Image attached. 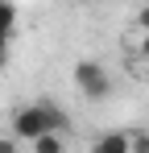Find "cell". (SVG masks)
Returning <instances> with one entry per match:
<instances>
[{"mask_svg":"<svg viewBox=\"0 0 149 153\" xmlns=\"http://www.w3.org/2000/svg\"><path fill=\"white\" fill-rule=\"evenodd\" d=\"M62 128H66V112L58 103H50V100H37L29 108L13 112V137H21V141H37V137L62 132Z\"/></svg>","mask_w":149,"mask_h":153,"instance_id":"cell-1","label":"cell"},{"mask_svg":"<svg viewBox=\"0 0 149 153\" xmlns=\"http://www.w3.org/2000/svg\"><path fill=\"white\" fill-rule=\"evenodd\" d=\"M74 87L83 91V100H108L112 95V75H108V66H99L95 58H83V62H74Z\"/></svg>","mask_w":149,"mask_h":153,"instance_id":"cell-2","label":"cell"},{"mask_svg":"<svg viewBox=\"0 0 149 153\" xmlns=\"http://www.w3.org/2000/svg\"><path fill=\"white\" fill-rule=\"evenodd\" d=\"M91 153H128V137L124 132H99L91 141Z\"/></svg>","mask_w":149,"mask_h":153,"instance_id":"cell-3","label":"cell"},{"mask_svg":"<svg viewBox=\"0 0 149 153\" xmlns=\"http://www.w3.org/2000/svg\"><path fill=\"white\" fill-rule=\"evenodd\" d=\"M13 25H17V8L8 4V0H0V42L8 46V37H13Z\"/></svg>","mask_w":149,"mask_h":153,"instance_id":"cell-4","label":"cell"},{"mask_svg":"<svg viewBox=\"0 0 149 153\" xmlns=\"http://www.w3.org/2000/svg\"><path fill=\"white\" fill-rule=\"evenodd\" d=\"M33 153H62V137H58V132L37 137V141H33Z\"/></svg>","mask_w":149,"mask_h":153,"instance_id":"cell-5","label":"cell"},{"mask_svg":"<svg viewBox=\"0 0 149 153\" xmlns=\"http://www.w3.org/2000/svg\"><path fill=\"white\" fill-rule=\"evenodd\" d=\"M128 153H149V132H133L128 137Z\"/></svg>","mask_w":149,"mask_h":153,"instance_id":"cell-6","label":"cell"},{"mask_svg":"<svg viewBox=\"0 0 149 153\" xmlns=\"http://www.w3.org/2000/svg\"><path fill=\"white\" fill-rule=\"evenodd\" d=\"M133 25L141 29V33H149V4H145V8H137V21H133Z\"/></svg>","mask_w":149,"mask_h":153,"instance_id":"cell-7","label":"cell"},{"mask_svg":"<svg viewBox=\"0 0 149 153\" xmlns=\"http://www.w3.org/2000/svg\"><path fill=\"white\" fill-rule=\"evenodd\" d=\"M0 153H17V141H8V137H0Z\"/></svg>","mask_w":149,"mask_h":153,"instance_id":"cell-8","label":"cell"},{"mask_svg":"<svg viewBox=\"0 0 149 153\" xmlns=\"http://www.w3.org/2000/svg\"><path fill=\"white\" fill-rule=\"evenodd\" d=\"M141 58L149 62V33H141Z\"/></svg>","mask_w":149,"mask_h":153,"instance_id":"cell-9","label":"cell"},{"mask_svg":"<svg viewBox=\"0 0 149 153\" xmlns=\"http://www.w3.org/2000/svg\"><path fill=\"white\" fill-rule=\"evenodd\" d=\"M4 58H8V46H4V42H0V66H4Z\"/></svg>","mask_w":149,"mask_h":153,"instance_id":"cell-10","label":"cell"},{"mask_svg":"<svg viewBox=\"0 0 149 153\" xmlns=\"http://www.w3.org/2000/svg\"><path fill=\"white\" fill-rule=\"evenodd\" d=\"M145 83H149V66H145Z\"/></svg>","mask_w":149,"mask_h":153,"instance_id":"cell-11","label":"cell"}]
</instances>
